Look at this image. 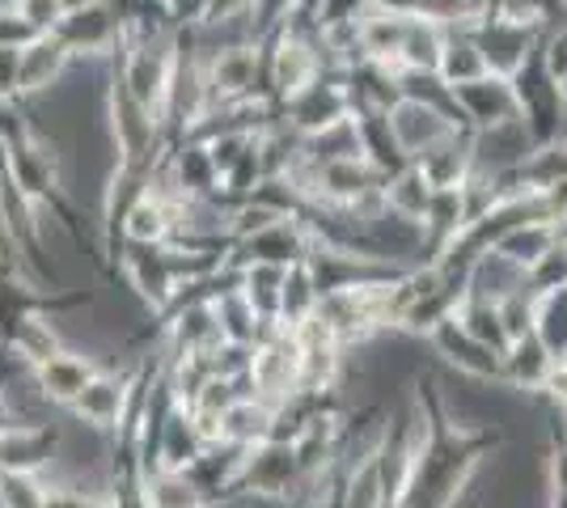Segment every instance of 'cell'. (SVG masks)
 Listing matches in <instances>:
<instances>
[{
    "instance_id": "7c38bea8",
    "label": "cell",
    "mask_w": 567,
    "mask_h": 508,
    "mask_svg": "<svg viewBox=\"0 0 567 508\" xmlns=\"http://www.w3.org/2000/svg\"><path fill=\"white\" fill-rule=\"evenodd\" d=\"M9 428H18V415H13V403H9V394L0 390V436L9 433Z\"/></svg>"
},
{
    "instance_id": "8992f818",
    "label": "cell",
    "mask_w": 567,
    "mask_h": 508,
    "mask_svg": "<svg viewBox=\"0 0 567 508\" xmlns=\"http://www.w3.org/2000/svg\"><path fill=\"white\" fill-rule=\"evenodd\" d=\"M144 508H208V496L190 470H153L144 475Z\"/></svg>"
},
{
    "instance_id": "3957f363",
    "label": "cell",
    "mask_w": 567,
    "mask_h": 508,
    "mask_svg": "<svg viewBox=\"0 0 567 508\" xmlns=\"http://www.w3.org/2000/svg\"><path fill=\"white\" fill-rule=\"evenodd\" d=\"M55 449H60V433L51 424H18L0 436V470L34 475L55 462Z\"/></svg>"
},
{
    "instance_id": "8fae6325",
    "label": "cell",
    "mask_w": 567,
    "mask_h": 508,
    "mask_svg": "<svg viewBox=\"0 0 567 508\" xmlns=\"http://www.w3.org/2000/svg\"><path fill=\"white\" fill-rule=\"evenodd\" d=\"M48 508H106V505L94 500V496H85V491H76V487H51Z\"/></svg>"
},
{
    "instance_id": "52a82bcc",
    "label": "cell",
    "mask_w": 567,
    "mask_h": 508,
    "mask_svg": "<svg viewBox=\"0 0 567 508\" xmlns=\"http://www.w3.org/2000/svg\"><path fill=\"white\" fill-rule=\"evenodd\" d=\"M9 348L22 356L30 369H39V364H48L51 356H60L64 352V343H60V331L51 326V322H43L39 314L22 318V326L13 331V339H9Z\"/></svg>"
},
{
    "instance_id": "30bf717a",
    "label": "cell",
    "mask_w": 567,
    "mask_h": 508,
    "mask_svg": "<svg viewBox=\"0 0 567 508\" xmlns=\"http://www.w3.org/2000/svg\"><path fill=\"white\" fill-rule=\"evenodd\" d=\"M166 4V18L178 25H208V9L213 0H162Z\"/></svg>"
},
{
    "instance_id": "5b68a950",
    "label": "cell",
    "mask_w": 567,
    "mask_h": 508,
    "mask_svg": "<svg viewBox=\"0 0 567 508\" xmlns=\"http://www.w3.org/2000/svg\"><path fill=\"white\" fill-rule=\"evenodd\" d=\"M72 60V51L55 39V34H39L34 43L22 48V60H18V94H39V90H51L64 64Z\"/></svg>"
},
{
    "instance_id": "4fadbf2b",
    "label": "cell",
    "mask_w": 567,
    "mask_h": 508,
    "mask_svg": "<svg viewBox=\"0 0 567 508\" xmlns=\"http://www.w3.org/2000/svg\"><path fill=\"white\" fill-rule=\"evenodd\" d=\"M60 4H64V18H69V13H81V9H90L97 0H60Z\"/></svg>"
},
{
    "instance_id": "7a4b0ae2",
    "label": "cell",
    "mask_w": 567,
    "mask_h": 508,
    "mask_svg": "<svg viewBox=\"0 0 567 508\" xmlns=\"http://www.w3.org/2000/svg\"><path fill=\"white\" fill-rule=\"evenodd\" d=\"M127 390L132 382L127 377H111V373H97L90 386L81 390V398L72 403L69 412L90 424L97 433H111L118 424H127Z\"/></svg>"
},
{
    "instance_id": "ba28073f",
    "label": "cell",
    "mask_w": 567,
    "mask_h": 508,
    "mask_svg": "<svg viewBox=\"0 0 567 508\" xmlns=\"http://www.w3.org/2000/svg\"><path fill=\"white\" fill-rule=\"evenodd\" d=\"M51 487L22 470H0V508H48Z\"/></svg>"
},
{
    "instance_id": "6da1fadb",
    "label": "cell",
    "mask_w": 567,
    "mask_h": 508,
    "mask_svg": "<svg viewBox=\"0 0 567 508\" xmlns=\"http://www.w3.org/2000/svg\"><path fill=\"white\" fill-rule=\"evenodd\" d=\"M259 85V48L255 43H237V48H220L208 60V94L213 106H234L246 102Z\"/></svg>"
},
{
    "instance_id": "9c48e42d",
    "label": "cell",
    "mask_w": 567,
    "mask_h": 508,
    "mask_svg": "<svg viewBox=\"0 0 567 508\" xmlns=\"http://www.w3.org/2000/svg\"><path fill=\"white\" fill-rule=\"evenodd\" d=\"M18 18L34 25L39 34H51L55 25L64 22V4L60 0H18Z\"/></svg>"
},
{
    "instance_id": "277c9868",
    "label": "cell",
    "mask_w": 567,
    "mask_h": 508,
    "mask_svg": "<svg viewBox=\"0 0 567 508\" xmlns=\"http://www.w3.org/2000/svg\"><path fill=\"white\" fill-rule=\"evenodd\" d=\"M94 377H97V364L90 356H76V352H60V356H51L48 364L34 369L39 394L51 398V403H64V407H72L81 398V390L90 386Z\"/></svg>"
}]
</instances>
